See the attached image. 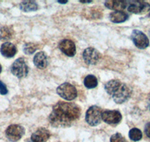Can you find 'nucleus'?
Returning <instances> with one entry per match:
<instances>
[{"label": "nucleus", "mask_w": 150, "mask_h": 142, "mask_svg": "<svg viewBox=\"0 0 150 142\" xmlns=\"http://www.w3.org/2000/svg\"><path fill=\"white\" fill-rule=\"evenodd\" d=\"M110 142H126L120 133H116L110 138Z\"/></svg>", "instance_id": "obj_22"}, {"label": "nucleus", "mask_w": 150, "mask_h": 142, "mask_svg": "<svg viewBox=\"0 0 150 142\" xmlns=\"http://www.w3.org/2000/svg\"><path fill=\"white\" fill-rule=\"evenodd\" d=\"M33 62L35 65L39 69H45L47 67L48 61L47 56L44 52H39L36 53L33 58Z\"/></svg>", "instance_id": "obj_13"}, {"label": "nucleus", "mask_w": 150, "mask_h": 142, "mask_svg": "<svg viewBox=\"0 0 150 142\" xmlns=\"http://www.w3.org/2000/svg\"><path fill=\"white\" fill-rule=\"evenodd\" d=\"M128 18V14L121 11H116L110 14V20L111 22H114V23H121V22L126 21Z\"/></svg>", "instance_id": "obj_15"}, {"label": "nucleus", "mask_w": 150, "mask_h": 142, "mask_svg": "<svg viewBox=\"0 0 150 142\" xmlns=\"http://www.w3.org/2000/svg\"><path fill=\"white\" fill-rule=\"evenodd\" d=\"M149 109H150V106H149Z\"/></svg>", "instance_id": "obj_28"}, {"label": "nucleus", "mask_w": 150, "mask_h": 142, "mask_svg": "<svg viewBox=\"0 0 150 142\" xmlns=\"http://www.w3.org/2000/svg\"><path fill=\"white\" fill-rule=\"evenodd\" d=\"M128 11L136 14H145L150 11V5L143 1H132L130 2Z\"/></svg>", "instance_id": "obj_7"}, {"label": "nucleus", "mask_w": 150, "mask_h": 142, "mask_svg": "<svg viewBox=\"0 0 150 142\" xmlns=\"http://www.w3.org/2000/svg\"><path fill=\"white\" fill-rule=\"evenodd\" d=\"M14 31L8 26H2L0 27V40L1 41H7L13 37Z\"/></svg>", "instance_id": "obj_18"}, {"label": "nucleus", "mask_w": 150, "mask_h": 142, "mask_svg": "<svg viewBox=\"0 0 150 142\" xmlns=\"http://www.w3.org/2000/svg\"><path fill=\"white\" fill-rule=\"evenodd\" d=\"M101 54L97 49L89 47L84 50L83 58L87 64H96L101 59Z\"/></svg>", "instance_id": "obj_10"}, {"label": "nucleus", "mask_w": 150, "mask_h": 142, "mask_svg": "<svg viewBox=\"0 0 150 142\" xmlns=\"http://www.w3.org/2000/svg\"><path fill=\"white\" fill-rule=\"evenodd\" d=\"M6 136L11 141L16 142L23 136L25 129L23 127L18 124H13L9 126L6 129Z\"/></svg>", "instance_id": "obj_6"}, {"label": "nucleus", "mask_w": 150, "mask_h": 142, "mask_svg": "<svg viewBox=\"0 0 150 142\" xmlns=\"http://www.w3.org/2000/svg\"><path fill=\"white\" fill-rule=\"evenodd\" d=\"M143 137L142 135V132L137 128L131 129L129 131V138L131 140L134 141H138Z\"/></svg>", "instance_id": "obj_20"}, {"label": "nucleus", "mask_w": 150, "mask_h": 142, "mask_svg": "<svg viewBox=\"0 0 150 142\" xmlns=\"http://www.w3.org/2000/svg\"><path fill=\"white\" fill-rule=\"evenodd\" d=\"M84 85L87 88L91 89V88H96L98 85V80L96 76L93 75H89L84 79Z\"/></svg>", "instance_id": "obj_19"}, {"label": "nucleus", "mask_w": 150, "mask_h": 142, "mask_svg": "<svg viewBox=\"0 0 150 142\" xmlns=\"http://www.w3.org/2000/svg\"><path fill=\"white\" fill-rule=\"evenodd\" d=\"M105 90L112 96L115 103L118 104H121L127 101L131 93L130 88L125 84L116 79L108 82L105 85Z\"/></svg>", "instance_id": "obj_2"}, {"label": "nucleus", "mask_w": 150, "mask_h": 142, "mask_svg": "<svg viewBox=\"0 0 150 142\" xmlns=\"http://www.w3.org/2000/svg\"><path fill=\"white\" fill-rule=\"evenodd\" d=\"M60 50L66 56L73 57L76 54V46L73 41L71 40H62L59 45Z\"/></svg>", "instance_id": "obj_11"}, {"label": "nucleus", "mask_w": 150, "mask_h": 142, "mask_svg": "<svg viewBox=\"0 0 150 142\" xmlns=\"http://www.w3.org/2000/svg\"><path fill=\"white\" fill-rule=\"evenodd\" d=\"M101 119L107 124L116 125L121 121L122 115L119 111L105 110L102 112Z\"/></svg>", "instance_id": "obj_9"}, {"label": "nucleus", "mask_w": 150, "mask_h": 142, "mask_svg": "<svg viewBox=\"0 0 150 142\" xmlns=\"http://www.w3.org/2000/svg\"><path fill=\"white\" fill-rule=\"evenodd\" d=\"M11 71L14 76L19 79L24 78L27 76L29 73V68L23 58H20L12 64L11 67Z\"/></svg>", "instance_id": "obj_5"}, {"label": "nucleus", "mask_w": 150, "mask_h": 142, "mask_svg": "<svg viewBox=\"0 0 150 142\" xmlns=\"http://www.w3.org/2000/svg\"><path fill=\"white\" fill-rule=\"evenodd\" d=\"M1 72H2V66L0 65V73H1Z\"/></svg>", "instance_id": "obj_27"}, {"label": "nucleus", "mask_w": 150, "mask_h": 142, "mask_svg": "<svg viewBox=\"0 0 150 142\" xmlns=\"http://www.w3.org/2000/svg\"><path fill=\"white\" fill-rule=\"evenodd\" d=\"M57 2H59V3H61V4H65L68 2V1H61V0H59V1H57Z\"/></svg>", "instance_id": "obj_26"}, {"label": "nucleus", "mask_w": 150, "mask_h": 142, "mask_svg": "<svg viewBox=\"0 0 150 142\" xmlns=\"http://www.w3.org/2000/svg\"><path fill=\"white\" fill-rule=\"evenodd\" d=\"M50 137L49 131L45 128H40L32 135V141L33 142H46Z\"/></svg>", "instance_id": "obj_12"}, {"label": "nucleus", "mask_w": 150, "mask_h": 142, "mask_svg": "<svg viewBox=\"0 0 150 142\" xmlns=\"http://www.w3.org/2000/svg\"><path fill=\"white\" fill-rule=\"evenodd\" d=\"M56 92L62 98L68 101L74 100L77 96V91L75 87L68 82L60 85L56 89Z\"/></svg>", "instance_id": "obj_3"}, {"label": "nucleus", "mask_w": 150, "mask_h": 142, "mask_svg": "<svg viewBox=\"0 0 150 142\" xmlns=\"http://www.w3.org/2000/svg\"><path fill=\"white\" fill-rule=\"evenodd\" d=\"M80 2L81 3H91L92 1H91V0H89V1H83V0H82V1H80Z\"/></svg>", "instance_id": "obj_25"}, {"label": "nucleus", "mask_w": 150, "mask_h": 142, "mask_svg": "<svg viewBox=\"0 0 150 142\" xmlns=\"http://www.w3.org/2000/svg\"><path fill=\"white\" fill-rule=\"evenodd\" d=\"M8 93V89L6 88V85L3 82L0 81V93L2 95H5Z\"/></svg>", "instance_id": "obj_23"}, {"label": "nucleus", "mask_w": 150, "mask_h": 142, "mask_svg": "<svg viewBox=\"0 0 150 142\" xmlns=\"http://www.w3.org/2000/svg\"><path fill=\"white\" fill-rule=\"evenodd\" d=\"M0 52L3 56L6 58L14 57L17 53V48L14 44L11 43L6 42L4 43L1 46Z\"/></svg>", "instance_id": "obj_14"}, {"label": "nucleus", "mask_w": 150, "mask_h": 142, "mask_svg": "<svg viewBox=\"0 0 150 142\" xmlns=\"http://www.w3.org/2000/svg\"><path fill=\"white\" fill-rule=\"evenodd\" d=\"M102 110L100 107L93 105L87 110L86 114V120L88 124L92 127H96L101 123Z\"/></svg>", "instance_id": "obj_4"}, {"label": "nucleus", "mask_w": 150, "mask_h": 142, "mask_svg": "<svg viewBox=\"0 0 150 142\" xmlns=\"http://www.w3.org/2000/svg\"><path fill=\"white\" fill-rule=\"evenodd\" d=\"M105 6L111 10L121 11L124 10L127 6L126 1H106Z\"/></svg>", "instance_id": "obj_16"}, {"label": "nucleus", "mask_w": 150, "mask_h": 142, "mask_svg": "<svg viewBox=\"0 0 150 142\" xmlns=\"http://www.w3.org/2000/svg\"><path fill=\"white\" fill-rule=\"evenodd\" d=\"M131 39L135 46L139 49H146L149 45V41L147 36L139 30H134L132 32Z\"/></svg>", "instance_id": "obj_8"}, {"label": "nucleus", "mask_w": 150, "mask_h": 142, "mask_svg": "<svg viewBox=\"0 0 150 142\" xmlns=\"http://www.w3.org/2000/svg\"><path fill=\"white\" fill-rule=\"evenodd\" d=\"M38 49V46L33 43H29L26 44L23 46V52L26 55H31L34 53Z\"/></svg>", "instance_id": "obj_21"}, {"label": "nucleus", "mask_w": 150, "mask_h": 142, "mask_svg": "<svg viewBox=\"0 0 150 142\" xmlns=\"http://www.w3.org/2000/svg\"><path fill=\"white\" fill-rule=\"evenodd\" d=\"M80 108L72 103L59 102L53 106L49 121L54 127H68L73 125L80 117Z\"/></svg>", "instance_id": "obj_1"}, {"label": "nucleus", "mask_w": 150, "mask_h": 142, "mask_svg": "<svg viewBox=\"0 0 150 142\" xmlns=\"http://www.w3.org/2000/svg\"><path fill=\"white\" fill-rule=\"evenodd\" d=\"M145 132L149 138H150V123L147 124L145 127Z\"/></svg>", "instance_id": "obj_24"}, {"label": "nucleus", "mask_w": 150, "mask_h": 142, "mask_svg": "<svg viewBox=\"0 0 150 142\" xmlns=\"http://www.w3.org/2000/svg\"><path fill=\"white\" fill-rule=\"evenodd\" d=\"M20 8L24 12L35 11L38 10L37 3L33 1H23L20 4Z\"/></svg>", "instance_id": "obj_17"}]
</instances>
